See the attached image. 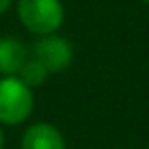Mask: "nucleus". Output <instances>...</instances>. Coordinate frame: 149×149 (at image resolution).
I'll list each match as a JSON object with an SVG mask.
<instances>
[{"label":"nucleus","instance_id":"1","mask_svg":"<svg viewBox=\"0 0 149 149\" xmlns=\"http://www.w3.org/2000/svg\"><path fill=\"white\" fill-rule=\"evenodd\" d=\"M35 108V94L19 76H0V125L17 127Z\"/></svg>","mask_w":149,"mask_h":149},{"label":"nucleus","instance_id":"2","mask_svg":"<svg viewBox=\"0 0 149 149\" xmlns=\"http://www.w3.org/2000/svg\"><path fill=\"white\" fill-rule=\"evenodd\" d=\"M17 17L33 35H53L65 19L61 0H17Z\"/></svg>","mask_w":149,"mask_h":149},{"label":"nucleus","instance_id":"3","mask_svg":"<svg viewBox=\"0 0 149 149\" xmlns=\"http://www.w3.org/2000/svg\"><path fill=\"white\" fill-rule=\"evenodd\" d=\"M31 49H33L31 57H35L37 61H41L47 68L49 74L63 72L65 68H70V63L74 59V47H72V43L65 37L57 35V33L37 37V41L33 43Z\"/></svg>","mask_w":149,"mask_h":149},{"label":"nucleus","instance_id":"4","mask_svg":"<svg viewBox=\"0 0 149 149\" xmlns=\"http://www.w3.org/2000/svg\"><path fill=\"white\" fill-rule=\"evenodd\" d=\"M21 149H68L61 131L51 123H33L21 137Z\"/></svg>","mask_w":149,"mask_h":149},{"label":"nucleus","instance_id":"5","mask_svg":"<svg viewBox=\"0 0 149 149\" xmlns=\"http://www.w3.org/2000/svg\"><path fill=\"white\" fill-rule=\"evenodd\" d=\"M27 59L29 51L25 43L15 37H0V76H19Z\"/></svg>","mask_w":149,"mask_h":149},{"label":"nucleus","instance_id":"6","mask_svg":"<svg viewBox=\"0 0 149 149\" xmlns=\"http://www.w3.org/2000/svg\"><path fill=\"white\" fill-rule=\"evenodd\" d=\"M19 78L29 86V88H39V86H43L45 82H47V78H49V72H47V68L41 63V61H37L35 57H31L29 55V59L25 61V65L21 68V72H19Z\"/></svg>","mask_w":149,"mask_h":149},{"label":"nucleus","instance_id":"7","mask_svg":"<svg viewBox=\"0 0 149 149\" xmlns=\"http://www.w3.org/2000/svg\"><path fill=\"white\" fill-rule=\"evenodd\" d=\"M13 2H15V0H0V15H4L13 6Z\"/></svg>","mask_w":149,"mask_h":149},{"label":"nucleus","instance_id":"8","mask_svg":"<svg viewBox=\"0 0 149 149\" xmlns=\"http://www.w3.org/2000/svg\"><path fill=\"white\" fill-rule=\"evenodd\" d=\"M4 143H6V137H4V129L0 125V149H4Z\"/></svg>","mask_w":149,"mask_h":149},{"label":"nucleus","instance_id":"9","mask_svg":"<svg viewBox=\"0 0 149 149\" xmlns=\"http://www.w3.org/2000/svg\"><path fill=\"white\" fill-rule=\"evenodd\" d=\"M141 2H143V4H149V0H141Z\"/></svg>","mask_w":149,"mask_h":149},{"label":"nucleus","instance_id":"10","mask_svg":"<svg viewBox=\"0 0 149 149\" xmlns=\"http://www.w3.org/2000/svg\"><path fill=\"white\" fill-rule=\"evenodd\" d=\"M114 149H129V147H114Z\"/></svg>","mask_w":149,"mask_h":149},{"label":"nucleus","instance_id":"11","mask_svg":"<svg viewBox=\"0 0 149 149\" xmlns=\"http://www.w3.org/2000/svg\"><path fill=\"white\" fill-rule=\"evenodd\" d=\"M147 149H149V147H147Z\"/></svg>","mask_w":149,"mask_h":149}]
</instances>
